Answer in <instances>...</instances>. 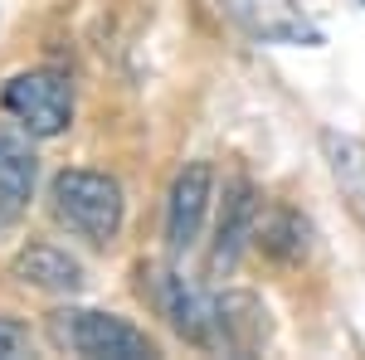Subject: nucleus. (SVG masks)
<instances>
[{
	"label": "nucleus",
	"instance_id": "obj_1",
	"mask_svg": "<svg viewBox=\"0 0 365 360\" xmlns=\"http://www.w3.org/2000/svg\"><path fill=\"white\" fill-rule=\"evenodd\" d=\"M49 205H54V220L68 234H78L98 249L117 239L122 215H127L122 185L103 170H58L54 185H49Z\"/></svg>",
	"mask_w": 365,
	"mask_h": 360
},
{
	"label": "nucleus",
	"instance_id": "obj_2",
	"mask_svg": "<svg viewBox=\"0 0 365 360\" xmlns=\"http://www.w3.org/2000/svg\"><path fill=\"white\" fill-rule=\"evenodd\" d=\"M49 341L63 356H88V360H146L156 356V341L122 322L113 312H88V307H58L49 312Z\"/></svg>",
	"mask_w": 365,
	"mask_h": 360
},
{
	"label": "nucleus",
	"instance_id": "obj_3",
	"mask_svg": "<svg viewBox=\"0 0 365 360\" xmlns=\"http://www.w3.org/2000/svg\"><path fill=\"white\" fill-rule=\"evenodd\" d=\"M5 112L25 127L29 137H63L73 122V83L58 68H29L15 73L0 93Z\"/></svg>",
	"mask_w": 365,
	"mask_h": 360
},
{
	"label": "nucleus",
	"instance_id": "obj_4",
	"mask_svg": "<svg viewBox=\"0 0 365 360\" xmlns=\"http://www.w3.org/2000/svg\"><path fill=\"white\" fill-rule=\"evenodd\" d=\"M141 292L151 297V307L170 322V331L180 341L215 351V297H205L195 282H185L170 268H141Z\"/></svg>",
	"mask_w": 365,
	"mask_h": 360
},
{
	"label": "nucleus",
	"instance_id": "obj_5",
	"mask_svg": "<svg viewBox=\"0 0 365 360\" xmlns=\"http://www.w3.org/2000/svg\"><path fill=\"white\" fill-rule=\"evenodd\" d=\"M220 10L258 44H302V49L322 44V29L302 15L297 0H220Z\"/></svg>",
	"mask_w": 365,
	"mask_h": 360
},
{
	"label": "nucleus",
	"instance_id": "obj_6",
	"mask_svg": "<svg viewBox=\"0 0 365 360\" xmlns=\"http://www.w3.org/2000/svg\"><path fill=\"white\" fill-rule=\"evenodd\" d=\"M210 200H215V170H210V161H190V166L175 175L170 200H166V249H170V258H180V253H190L200 244Z\"/></svg>",
	"mask_w": 365,
	"mask_h": 360
},
{
	"label": "nucleus",
	"instance_id": "obj_7",
	"mask_svg": "<svg viewBox=\"0 0 365 360\" xmlns=\"http://www.w3.org/2000/svg\"><path fill=\"white\" fill-rule=\"evenodd\" d=\"M263 215V200L253 190V180L234 175L225 185V205H220V224H215V249H210V273H229L244 249L253 244V229Z\"/></svg>",
	"mask_w": 365,
	"mask_h": 360
},
{
	"label": "nucleus",
	"instance_id": "obj_8",
	"mask_svg": "<svg viewBox=\"0 0 365 360\" xmlns=\"http://www.w3.org/2000/svg\"><path fill=\"white\" fill-rule=\"evenodd\" d=\"M34 175H39V161H34L29 132H25V127L0 122V234H5V229H15L20 215L29 210Z\"/></svg>",
	"mask_w": 365,
	"mask_h": 360
},
{
	"label": "nucleus",
	"instance_id": "obj_9",
	"mask_svg": "<svg viewBox=\"0 0 365 360\" xmlns=\"http://www.w3.org/2000/svg\"><path fill=\"white\" fill-rule=\"evenodd\" d=\"M268 307L258 302L253 292H220L215 297V351L229 356H253L268 346Z\"/></svg>",
	"mask_w": 365,
	"mask_h": 360
},
{
	"label": "nucleus",
	"instance_id": "obj_10",
	"mask_svg": "<svg viewBox=\"0 0 365 360\" xmlns=\"http://www.w3.org/2000/svg\"><path fill=\"white\" fill-rule=\"evenodd\" d=\"M10 273L25 287H39V292H78L83 287V263L58 244H25L15 253Z\"/></svg>",
	"mask_w": 365,
	"mask_h": 360
},
{
	"label": "nucleus",
	"instance_id": "obj_11",
	"mask_svg": "<svg viewBox=\"0 0 365 360\" xmlns=\"http://www.w3.org/2000/svg\"><path fill=\"white\" fill-rule=\"evenodd\" d=\"M322 156H327V170L336 180L346 210L365 224V141L351 132H322Z\"/></svg>",
	"mask_w": 365,
	"mask_h": 360
},
{
	"label": "nucleus",
	"instance_id": "obj_12",
	"mask_svg": "<svg viewBox=\"0 0 365 360\" xmlns=\"http://www.w3.org/2000/svg\"><path fill=\"white\" fill-rule=\"evenodd\" d=\"M253 244L268 253V258H278V263H297V258H307L312 249V224L297 215V210H268V215H258V229H253Z\"/></svg>",
	"mask_w": 365,
	"mask_h": 360
},
{
	"label": "nucleus",
	"instance_id": "obj_13",
	"mask_svg": "<svg viewBox=\"0 0 365 360\" xmlns=\"http://www.w3.org/2000/svg\"><path fill=\"white\" fill-rule=\"evenodd\" d=\"M34 351V336H29L25 322H10V317H0V360H20Z\"/></svg>",
	"mask_w": 365,
	"mask_h": 360
},
{
	"label": "nucleus",
	"instance_id": "obj_14",
	"mask_svg": "<svg viewBox=\"0 0 365 360\" xmlns=\"http://www.w3.org/2000/svg\"><path fill=\"white\" fill-rule=\"evenodd\" d=\"M361 5H365V0H361Z\"/></svg>",
	"mask_w": 365,
	"mask_h": 360
}]
</instances>
